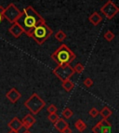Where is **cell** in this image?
Returning a JSON list of instances; mask_svg holds the SVG:
<instances>
[{
  "mask_svg": "<svg viewBox=\"0 0 119 133\" xmlns=\"http://www.w3.org/2000/svg\"><path fill=\"white\" fill-rule=\"evenodd\" d=\"M88 20H89V22H90L93 25L97 26L98 24H100V23L102 22V16L100 15L98 12H93V13L91 14L90 16H89Z\"/></svg>",
  "mask_w": 119,
  "mask_h": 133,
  "instance_id": "13",
  "label": "cell"
},
{
  "mask_svg": "<svg viewBox=\"0 0 119 133\" xmlns=\"http://www.w3.org/2000/svg\"><path fill=\"white\" fill-rule=\"evenodd\" d=\"M22 120H20L18 117H13L12 119L8 123V127H9V129H12V130H16L18 131L19 129L22 128Z\"/></svg>",
  "mask_w": 119,
  "mask_h": 133,
  "instance_id": "11",
  "label": "cell"
},
{
  "mask_svg": "<svg viewBox=\"0 0 119 133\" xmlns=\"http://www.w3.org/2000/svg\"><path fill=\"white\" fill-rule=\"evenodd\" d=\"M6 97H7V99L10 102H12V103H16V102H17L18 101L21 99V97H22V94L18 91L17 89H15V88H12V89H9V90L7 92V94H6Z\"/></svg>",
  "mask_w": 119,
  "mask_h": 133,
  "instance_id": "8",
  "label": "cell"
},
{
  "mask_svg": "<svg viewBox=\"0 0 119 133\" xmlns=\"http://www.w3.org/2000/svg\"><path fill=\"white\" fill-rule=\"evenodd\" d=\"M16 22L22 27L23 33L28 36H31L35 27L46 23L45 19L31 6H28L23 9V12H22Z\"/></svg>",
  "mask_w": 119,
  "mask_h": 133,
  "instance_id": "1",
  "label": "cell"
},
{
  "mask_svg": "<svg viewBox=\"0 0 119 133\" xmlns=\"http://www.w3.org/2000/svg\"><path fill=\"white\" fill-rule=\"evenodd\" d=\"M92 132L93 133H102V126L99 122L95 125L92 128Z\"/></svg>",
  "mask_w": 119,
  "mask_h": 133,
  "instance_id": "23",
  "label": "cell"
},
{
  "mask_svg": "<svg viewBox=\"0 0 119 133\" xmlns=\"http://www.w3.org/2000/svg\"><path fill=\"white\" fill-rule=\"evenodd\" d=\"M84 85L87 87V88H90V87L93 86V80L89 77H87L86 79L84 80Z\"/></svg>",
  "mask_w": 119,
  "mask_h": 133,
  "instance_id": "25",
  "label": "cell"
},
{
  "mask_svg": "<svg viewBox=\"0 0 119 133\" xmlns=\"http://www.w3.org/2000/svg\"><path fill=\"white\" fill-rule=\"evenodd\" d=\"M88 114H89V115L90 116H92V117H97L98 115H99V111H98L97 108H95V107H92V108L89 110V112H88Z\"/></svg>",
  "mask_w": 119,
  "mask_h": 133,
  "instance_id": "22",
  "label": "cell"
},
{
  "mask_svg": "<svg viewBox=\"0 0 119 133\" xmlns=\"http://www.w3.org/2000/svg\"><path fill=\"white\" fill-rule=\"evenodd\" d=\"M102 133H111V128H102Z\"/></svg>",
  "mask_w": 119,
  "mask_h": 133,
  "instance_id": "27",
  "label": "cell"
},
{
  "mask_svg": "<svg viewBox=\"0 0 119 133\" xmlns=\"http://www.w3.org/2000/svg\"><path fill=\"white\" fill-rule=\"evenodd\" d=\"M75 129L79 131L80 133H82V132H84V131L86 130L87 124L82 119H78L76 122L75 123Z\"/></svg>",
  "mask_w": 119,
  "mask_h": 133,
  "instance_id": "14",
  "label": "cell"
},
{
  "mask_svg": "<svg viewBox=\"0 0 119 133\" xmlns=\"http://www.w3.org/2000/svg\"><path fill=\"white\" fill-rule=\"evenodd\" d=\"M66 37H67L66 34L64 33L62 30H60V31H58L57 33L55 34V38L58 41H60V42H62Z\"/></svg>",
  "mask_w": 119,
  "mask_h": 133,
  "instance_id": "17",
  "label": "cell"
},
{
  "mask_svg": "<svg viewBox=\"0 0 119 133\" xmlns=\"http://www.w3.org/2000/svg\"><path fill=\"white\" fill-rule=\"evenodd\" d=\"M62 133H72V129H71L69 127H67L66 129H64L63 130H62Z\"/></svg>",
  "mask_w": 119,
  "mask_h": 133,
  "instance_id": "29",
  "label": "cell"
},
{
  "mask_svg": "<svg viewBox=\"0 0 119 133\" xmlns=\"http://www.w3.org/2000/svg\"><path fill=\"white\" fill-rule=\"evenodd\" d=\"M3 18H4V17H3V15H2V14H0V23H1V22H2Z\"/></svg>",
  "mask_w": 119,
  "mask_h": 133,
  "instance_id": "32",
  "label": "cell"
},
{
  "mask_svg": "<svg viewBox=\"0 0 119 133\" xmlns=\"http://www.w3.org/2000/svg\"><path fill=\"white\" fill-rule=\"evenodd\" d=\"M21 14H22V11L16 7L15 4L10 3V4L5 9L4 13H3V17H4L5 19H7L9 22L14 23V22H17L18 18L21 16Z\"/></svg>",
  "mask_w": 119,
  "mask_h": 133,
  "instance_id": "6",
  "label": "cell"
},
{
  "mask_svg": "<svg viewBox=\"0 0 119 133\" xmlns=\"http://www.w3.org/2000/svg\"><path fill=\"white\" fill-rule=\"evenodd\" d=\"M58 118H59V115H58L56 113H54V114H49V116H48V119H49L51 123H53V124H54V123H55L56 121H57Z\"/></svg>",
  "mask_w": 119,
  "mask_h": 133,
  "instance_id": "21",
  "label": "cell"
},
{
  "mask_svg": "<svg viewBox=\"0 0 119 133\" xmlns=\"http://www.w3.org/2000/svg\"><path fill=\"white\" fill-rule=\"evenodd\" d=\"M104 38H105L107 41H112V40L115 38V34L113 33L112 31H110V30H108V31L104 34Z\"/></svg>",
  "mask_w": 119,
  "mask_h": 133,
  "instance_id": "20",
  "label": "cell"
},
{
  "mask_svg": "<svg viewBox=\"0 0 119 133\" xmlns=\"http://www.w3.org/2000/svg\"><path fill=\"white\" fill-rule=\"evenodd\" d=\"M101 11H102V14H104V16H105L106 18L111 20V19H113L118 13L119 8L113 1L110 0V1H108L106 4H104L101 8Z\"/></svg>",
  "mask_w": 119,
  "mask_h": 133,
  "instance_id": "7",
  "label": "cell"
},
{
  "mask_svg": "<svg viewBox=\"0 0 119 133\" xmlns=\"http://www.w3.org/2000/svg\"><path fill=\"white\" fill-rule=\"evenodd\" d=\"M62 88L64 89V90L66 91V92H70L72 89L75 88V84H74L70 79L68 80H65V81H62Z\"/></svg>",
  "mask_w": 119,
  "mask_h": 133,
  "instance_id": "15",
  "label": "cell"
},
{
  "mask_svg": "<svg viewBox=\"0 0 119 133\" xmlns=\"http://www.w3.org/2000/svg\"><path fill=\"white\" fill-rule=\"evenodd\" d=\"M8 133H18V131H16V130H12V129H10V131H9V132H8Z\"/></svg>",
  "mask_w": 119,
  "mask_h": 133,
  "instance_id": "31",
  "label": "cell"
},
{
  "mask_svg": "<svg viewBox=\"0 0 119 133\" xmlns=\"http://www.w3.org/2000/svg\"><path fill=\"white\" fill-rule=\"evenodd\" d=\"M99 123L101 124L102 128H112V125L107 121V119H103V118H102Z\"/></svg>",
  "mask_w": 119,
  "mask_h": 133,
  "instance_id": "24",
  "label": "cell"
},
{
  "mask_svg": "<svg viewBox=\"0 0 119 133\" xmlns=\"http://www.w3.org/2000/svg\"><path fill=\"white\" fill-rule=\"evenodd\" d=\"M52 30L49 28L46 23L35 27V30L32 32L30 37H32L38 45H42L45 41L49 39L52 35Z\"/></svg>",
  "mask_w": 119,
  "mask_h": 133,
  "instance_id": "3",
  "label": "cell"
},
{
  "mask_svg": "<svg viewBox=\"0 0 119 133\" xmlns=\"http://www.w3.org/2000/svg\"><path fill=\"white\" fill-rule=\"evenodd\" d=\"M54 127H55V129H57L59 132H62L64 129H66L67 127H69V124L63 119V118H61L59 117L57 119L55 123H54Z\"/></svg>",
  "mask_w": 119,
  "mask_h": 133,
  "instance_id": "12",
  "label": "cell"
},
{
  "mask_svg": "<svg viewBox=\"0 0 119 133\" xmlns=\"http://www.w3.org/2000/svg\"><path fill=\"white\" fill-rule=\"evenodd\" d=\"M26 130H28V129L25 128V127H23V126H22V128H21L19 130H18V133H24Z\"/></svg>",
  "mask_w": 119,
  "mask_h": 133,
  "instance_id": "28",
  "label": "cell"
},
{
  "mask_svg": "<svg viewBox=\"0 0 119 133\" xmlns=\"http://www.w3.org/2000/svg\"><path fill=\"white\" fill-rule=\"evenodd\" d=\"M112 114H113V112L111 111L107 106H104L103 108L102 109V111H99V115H102V117L103 118V119L109 118L111 115H112Z\"/></svg>",
  "mask_w": 119,
  "mask_h": 133,
  "instance_id": "16",
  "label": "cell"
},
{
  "mask_svg": "<svg viewBox=\"0 0 119 133\" xmlns=\"http://www.w3.org/2000/svg\"><path fill=\"white\" fill-rule=\"evenodd\" d=\"M4 10H5V8H3L2 6H0V14H2L4 13Z\"/></svg>",
  "mask_w": 119,
  "mask_h": 133,
  "instance_id": "30",
  "label": "cell"
},
{
  "mask_svg": "<svg viewBox=\"0 0 119 133\" xmlns=\"http://www.w3.org/2000/svg\"><path fill=\"white\" fill-rule=\"evenodd\" d=\"M45 105H46V102L36 93H33L30 96V98H28L24 102V106L33 115H37L44 108Z\"/></svg>",
  "mask_w": 119,
  "mask_h": 133,
  "instance_id": "4",
  "label": "cell"
},
{
  "mask_svg": "<svg viewBox=\"0 0 119 133\" xmlns=\"http://www.w3.org/2000/svg\"><path fill=\"white\" fill-rule=\"evenodd\" d=\"M47 111L49 112V114H54L57 112V107L54 104H50L48 108H47Z\"/></svg>",
  "mask_w": 119,
  "mask_h": 133,
  "instance_id": "26",
  "label": "cell"
},
{
  "mask_svg": "<svg viewBox=\"0 0 119 133\" xmlns=\"http://www.w3.org/2000/svg\"><path fill=\"white\" fill-rule=\"evenodd\" d=\"M35 118L34 117V115H31V114H28V115H26L24 116V117L22 118V126L25 127L27 129H29L30 128H32V127L34 126V124L35 123Z\"/></svg>",
  "mask_w": 119,
  "mask_h": 133,
  "instance_id": "10",
  "label": "cell"
},
{
  "mask_svg": "<svg viewBox=\"0 0 119 133\" xmlns=\"http://www.w3.org/2000/svg\"><path fill=\"white\" fill-rule=\"evenodd\" d=\"M53 74L59 78L61 81H65V80L70 79L75 74V70L70 64H62L58 65L54 70Z\"/></svg>",
  "mask_w": 119,
  "mask_h": 133,
  "instance_id": "5",
  "label": "cell"
},
{
  "mask_svg": "<svg viewBox=\"0 0 119 133\" xmlns=\"http://www.w3.org/2000/svg\"><path fill=\"white\" fill-rule=\"evenodd\" d=\"M9 33H10L15 38H19L22 35V33H23V30H22V28L20 26V25L18 24L17 22H14V23H12V25L9 27Z\"/></svg>",
  "mask_w": 119,
  "mask_h": 133,
  "instance_id": "9",
  "label": "cell"
},
{
  "mask_svg": "<svg viewBox=\"0 0 119 133\" xmlns=\"http://www.w3.org/2000/svg\"><path fill=\"white\" fill-rule=\"evenodd\" d=\"M24 133H32V132H30V131H29V130H26V131H25Z\"/></svg>",
  "mask_w": 119,
  "mask_h": 133,
  "instance_id": "33",
  "label": "cell"
},
{
  "mask_svg": "<svg viewBox=\"0 0 119 133\" xmlns=\"http://www.w3.org/2000/svg\"><path fill=\"white\" fill-rule=\"evenodd\" d=\"M50 57L54 62H57L58 65H62L70 64L74 60H75L76 55L67 47L66 45L62 44L51 54Z\"/></svg>",
  "mask_w": 119,
  "mask_h": 133,
  "instance_id": "2",
  "label": "cell"
},
{
  "mask_svg": "<svg viewBox=\"0 0 119 133\" xmlns=\"http://www.w3.org/2000/svg\"><path fill=\"white\" fill-rule=\"evenodd\" d=\"M84 65L82 64V63H80V62H78V63H76V65L75 66V68H74V70H75V72H76L77 74H82L83 72H84Z\"/></svg>",
  "mask_w": 119,
  "mask_h": 133,
  "instance_id": "19",
  "label": "cell"
},
{
  "mask_svg": "<svg viewBox=\"0 0 119 133\" xmlns=\"http://www.w3.org/2000/svg\"><path fill=\"white\" fill-rule=\"evenodd\" d=\"M73 115H74L73 111H72L70 108H68V107H66V108L62 111V116H63L65 119H70V118L73 116Z\"/></svg>",
  "mask_w": 119,
  "mask_h": 133,
  "instance_id": "18",
  "label": "cell"
}]
</instances>
